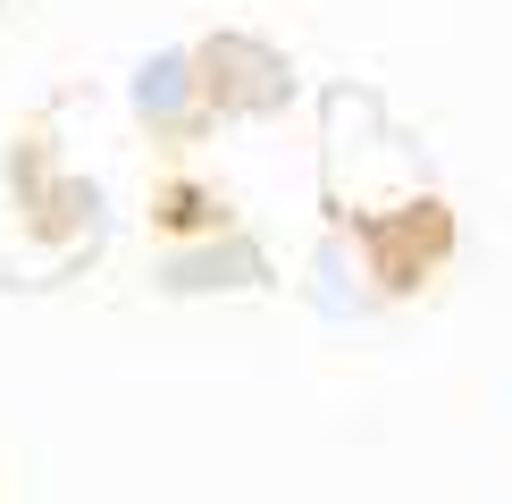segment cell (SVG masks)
I'll return each instance as SVG.
<instances>
[{
  "label": "cell",
  "instance_id": "6da1fadb",
  "mask_svg": "<svg viewBox=\"0 0 512 504\" xmlns=\"http://www.w3.org/2000/svg\"><path fill=\"white\" fill-rule=\"evenodd\" d=\"M9 185H17V210H26V236L34 244H51V252H76L101 236V185H84V177H59L51 168V135H17V152H9Z\"/></svg>",
  "mask_w": 512,
  "mask_h": 504
},
{
  "label": "cell",
  "instance_id": "7a4b0ae2",
  "mask_svg": "<svg viewBox=\"0 0 512 504\" xmlns=\"http://www.w3.org/2000/svg\"><path fill=\"white\" fill-rule=\"evenodd\" d=\"M194 93L227 118H269V110L294 101V68L252 34H210L194 51Z\"/></svg>",
  "mask_w": 512,
  "mask_h": 504
},
{
  "label": "cell",
  "instance_id": "3957f363",
  "mask_svg": "<svg viewBox=\"0 0 512 504\" xmlns=\"http://www.w3.org/2000/svg\"><path fill=\"white\" fill-rule=\"evenodd\" d=\"M361 244H370V261H378V286H387V294H412V286L445 261L454 219H445L437 202H412V210H395V219H370V227H361Z\"/></svg>",
  "mask_w": 512,
  "mask_h": 504
},
{
  "label": "cell",
  "instance_id": "277c9868",
  "mask_svg": "<svg viewBox=\"0 0 512 504\" xmlns=\"http://www.w3.org/2000/svg\"><path fill=\"white\" fill-rule=\"evenodd\" d=\"M160 286H168V294H210V286H269V261H261V252H252L244 236H227V244L168 252V261H160Z\"/></svg>",
  "mask_w": 512,
  "mask_h": 504
},
{
  "label": "cell",
  "instance_id": "5b68a950",
  "mask_svg": "<svg viewBox=\"0 0 512 504\" xmlns=\"http://www.w3.org/2000/svg\"><path fill=\"white\" fill-rule=\"evenodd\" d=\"M194 59L185 51H160V59H143V76H135V118L152 126V135H194Z\"/></svg>",
  "mask_w": 512,
  "mask_h": 504
},
{
  "label": "cell",
  "instance_id": "8992f818",
  "mask_svg": "<svg viewBox=\"0 0 512 504\" xmlns=\"http://www.w3.org/2000/svg\"><path fill=\"white\" fill-rule=\"evenodd\" d=\"M152 219L168 227V236H194V227H210V219H219V202H210L194 177H168L160 194H152Z\"/></svg>",
  "mask_w": 512,
  "mask_h": 504
}]
</instances>
